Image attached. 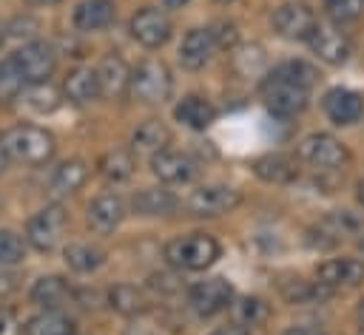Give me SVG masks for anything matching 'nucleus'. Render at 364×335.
<instances>
[{
	"label": "nucleus",
	"instance_id": "f257e3e1",
	"mask_svg": "<svg viewBox=\"0 0 364 335\" xmlns=\"http://www.w3.org/2000/svg\"><path fill=\"white\" fill-rule=\"evenodd\" d=\"M316 77H318V71L304 60L279 62L273 71H267V77L262 82V97H264L267 111L279 119H290V116L301 114L310 102V88H313Z\"/></svg>",
	"mask_w": 364,
	"mask_h": 335
},
{
	"label": "nucleus",
	"instance_id": "f03ea898",
	"mask_svg": "<svg viewBox=\"0 0 364 335\" xmlns=\"http://www.w3.org/2000/svg\"><path fill=\"white\" fill-rule=\"evenodd\" d=\"M222 247L210 233H188L176 236L165 244V261L176 270H208L219 258Z\"/></svg>",
	"mask_w": 364,
	"mask_h": 335
},
{
	"label": "nucleus",
	"instance_id": "7ed1b4c3",
	"mask_svg": "<svg viewBox=\"0 0 364 335\" xmlns=\"http://www.w3.org/2000/svg\"><path fill=\"white\" fill-rule=\"evenodd\" d=\"M6 150H9V159H17L23 165H46L51 162L57 145H54V136L40 128V125H14L6 136Z\"/></svg>",
	"mask_w": 364,
	"mask_h": 335
},
{
	"label": "nucleus",
	"instance_id": "20e7f679",
	"mask_svg": "<svg viewBox=\"0 0 364 335\" xmlns=\"http://www.w3.org/2000/svg\"><path fill=\"white\" fill-rule=\"evenodd\" d=\"M173 91V77L171 68L162 60H142L131 71L128 82V97H134L142 105H162Z\"/></svg>",
	"mask_w": 364,
	"mask_h": 335
},
{
	"label": "nucleus",
	"instance_id": "39448f33",
	"mask_svg": "<svg viewBox=\"0 0 364 335\" xmlns=\"http://www.w3.org/2000/svg\"><path fill=\"white\" fill-rule=\"evenodd\" d=\"M299 159L313 165L316 170H344L350 162V150L338 136L316 131L299 142Z\"/></svg>",
	"mask_w": 364,
	"mask_h": 335
},
{
	"label": "nucleus",
	"instance_id": "423d86ee",
	"mask_svg": "<svg viewBox=\"0 0 364 335\" xmlns=\"http://www.w3.org/2000/svg\"><path fill=\"white\" fill-rule=\"evenodd\" d=\"M68 227V213L63 204H46L43 210H37L28 221H26V241L37 250V253H51L60 241L63 233Z\"/></svg>",
	"mask_w": 364,
	"mask_h": 335
},
{
	"label": "nucleus",
	"instance_id": "0eeeda50",
	"mask_svg": "<svg viewBox=\"0 0 364 335\" xmlns=\"http://www.w3.org/2000/svg\"><path fill=\"white\" fill-rule=\"evenodd\" d=\"M304 43L327 65H344L350 60V54H353L350 34L341 31V26H336V23H318L316 20V26H313V31H310V37Z\"/></svg>",
	"mask_w": 364,
	"mask_h": 335
},
{
	"label": "nucleus",
	"instance_id": "6e6552de",
	"mask_svg": "<svg viewBox=\"0 0 364 335\" xmlns=\"http://www.w3.org/2000/svg\"><path fill=\"white\" fill-rule=\"evenodd\" d=\"M239 204H242V190L230 185H202L185 199V207L193 216H222L236 210Z\"/></svg>",
	"mask_w": 364,
	"mask_h": 335
},
{
	"label": "nucleus",
	"instance_id": "1a4fd4ad",
	"mask_svg": "<svg viewBox=\"0 0 364 335\" xmlns=\"http://www.w3.org/2000/svg\"><path fill=\"white\" fill-rule=\"evenodd\" d=\"M321 111L333 125L350 128L364 116V94L347 85H333L321 97Z\"/></svg>",
	"mask_w": 364,
	"mask_h": 335
},
{
	"label": "nucleus",
	"instance_id": "9d476101",
	"mask_svg": "<svg viewBox=\"0 0 364 335\" xmlns=\"http://www.w3.org/2000/svg\"><path fill=\"white\" fill-rule=\"evenodd\" d=\"M11 60H14V65L20 68L26 85L48 82V77H51L54 68H57V54H54V48H51L48 43H40V40L26 43L23 48H17V51L11 54Z\"/></svg>",
	"mask_w": 364,
	"mask_h": 335
},
{
	"label": "nucleus",
	"instance_id": "9b49d317",
	"mask_svg": "<svg viewBox=\"0 0 364 335\" xmlns=\"http://www.w3.org/2000/svg\"><path fill=\"white\" fill-rule=\"evenodd\" d=\"M128 31H131V37H134L139 45H145V48H159V45H165V43L171 40L173 23H171V17H168L162 9L145 6V9H139V11L131 17Z\"/></svg>",
	"mask_w": 364,
	"mask_h": 335
},
{
	"label": "nucleus",
	"instance_id": "f8f14e48",
	"mask_svg": "<svg viewBox=\"0 0 364 335\" xmlns=\"http://www.w3.org/2000/svg\"><path fill=\"white\" fill-rule=\"evenodd\" d=\"M188 304H191L193 312L202 315V318L219 315L222 309H228V307L233 304V287H230L225 278H205V281H196V284L188 290Z\"/></svg>",
	"mask_w": 364,
	"mask_h": 335
},
{
	"label": "nucleus",
	"instance_id": "ddd939ff",
	"mask_svg": "<svg viewBox=\"0 0 364 335\" xmlns=\"http://www.w3.org/2000/svg\"><path fill=\"white\" fill-rule=\"evenodd\" d=\"M151 170L165 185H188L199 176V162L185 150L165 148L156 156H151Z\"/></svg>",
	"mask_w": 364,
	"mask_h": 335
},
{
	"label": "nucleus",
	"instance_id": "4468645a",
	"mask_svg": "<svg viewBox=\"0 0 364 335\" xmlns=\"http://www.w3.org/2000/svg\"><path fill=\"white\" fill-rule=\"evenodd\" d=\"M316 281L321 287H327L330 292L358 287V284H364V261L361 258H350V256L327 258V261H321L316 267Z\"/></svg>",
	"mask_w": 364,
	"mask_h": 335
},
{
	"label": "nucleus",
	"instance_id": "2eb2a0df",
	"mask_svg": "<svg viewBox=\"0 0 364 335\" xmlns=\"http://www.w3.org/2000/svg\"><path fill=\"white\" fill-rule=\"evenodd\" d=\"M313 26H316V17L304 3H282L273 11V28L284 40H307Z\"/></svg>",
	"mask_w": 364,
	"mask_h": 335
},
{
	"label": "nucleus",
	"instance_id": "dca6fc26",
	"mask_svg": "<svg viewBox=\"0 0 364 335\" xmlns=\"http://www.w3.org/2000/svg\"><path fill=\"white\" fill-rule=\"evenodd\" d=\"M216 51V40L210 28H191L185 31L182 43H179V62L188 71H199L208 65V60Z\"/></svg>",
	"mask_w": 364,
	"mask_h": 335
},
{
	"label": "nucleus",
	"instance_id": "f3484780",
	"mask_svg": "<svg viewBox=\"0 0 364 335\" xmlns=\"http://www.w3.org/2000/svg\"><path fill=\"white\" fill-rule=\"evenodd\" d=\"M97 79H100V97L119 99V97H128L131 68L119 54H105L102 62L97 65Z\"/></svg>",
	"mask_w": 364,
	"mask_h": 335
},
{
	"label": "nucleus",
	"instance_id": "a211bd4d",
	"mask_svg": "<svg viewBox=\"0 0 364 335\" xmlns=\"http://www.w3.org/2000/svg\"><path fill=\"white\" fill-rule=\"evenodd\" d=\"M173 119L191 131H208L216 122V108L210 99H205L199 94H188L173 105Z\"/></svg>",
	"mask_w": 364,
	"mask_h": 335
},
{
	"label": "nucleus",
	"instance_id": "6ab92c4d",
	"mask_svg": "<svg viewBox=\"0 0 364 335\" xmlns=\"http://www.w3.org/2000/svg\"><path fill=\"white\" fill-rule=\"evenodd\" d=\"M253 173L262 179V182H270V185H290L293 179H299V165H296V156L290 153H264L259 159H253Z\"/></svg>",
	"mask_w": 364,
	"mask_h": 335
},
{
	"label": "nucleus",
	"instance_id": "aec40b11",
	"mask_svg": "<svg viewBox=\"0 0 364 335\" xmlns=\"http://www.w3.org/2000/svg\"><path fill=\"white\" fill-rule=\"evenodd\" d=\"M117 3L114 0H80L74 6V28L77 31H102L114 23Z\"/></svg>",
	"mask_w": 364,
	"mask_h": 335
},
{
	"label": "nucleus",
	"instance_id": "412c9836",
	"mask_svg": "<svg viewBox=\"0 0 364 335\" xmlns=\"http://www.w3.org/2000/svg\"><path fill=\"white\" fill-rule=\"evenodd\" d=\"M125 219V202L117 193H102L88 204V224L97 233H111Z\"/></svg>",
	"mask_w": 364,
	"mask_h": 335
},
{
	"label": "nucleus",
	"instance_id": "4be33fe9",
	"mask_svg": "<svg viewBox=\"0 0 364 335\" xmlns=\"http://www.w3.org/2000/svg\"><path fill=\"white\" fill-rule=\"evenodd\" d=\"M63 94L68 102L74 105H88L100 97V79H97V68H88V65H80L74 68L65 82H63Z\"/></svg>",
	"mask_w": 364,
	"mask_h": 335
},
{
	"label": "nucleus",
	"instance_id": "5701e85b",
	"mask_svg": "<svg viewBox=\"0 0 364 335\" xmlns=\"http://www.w3.org/2000/svg\"><path fill=\"white\" fill-rule=\"evenodd\" d=\"M171 145V128L159 119H145L134 133H131V150L134 153H145V156H156L159 150H165Z\"/></svg>",
	"mask_w": 364,
	"mask_h": 335
},
{
	"label": "nucleus",
	"instance_id": "b1692460",
	"mask_svg": "<svg viewBox=\"0 0 364 335\" xmlns=\"http://www.w3.org/2000/svg\"><path fill=\"white\" fill-rule=\"evenodd\" d=\"M176 196L168 187H142L139 193H134L131 207L139 216H168L176 210Z\"/></svg>",
	"mask_w": 364,
	"mask_h": 335
},
{
	"label": "nucleus",
	"instance_id": "393cba45",
	"mask_svg": "<svg viewBox=\"0 0 364 335\" xmlns=\"http://www.w3.org/2000/svg\"><path fill=\"white\" fill-rule=\"evenodd\" d=\"M108 304H111V309H117L125 318H139V315L148 312V295L136 284H117V287H111Z\"/></svg>",
	"mask_w": 364,
	"mask_h": 335
},
{
	"label": "nucleus",
	"instance_id": "a878e982",
	"mask_svg": "<svg viewBox=\"0 0 364 335\" xmlns=\"http://www.w3.org/2000/svg\"><path fill=\"white\" fill-rule=\"evenodd\" d=\"M85 179H88V165L82 159H68V162H63L54 170V176H51V193L54 196H71V193H77L85 185Z\"/></svg>",
	"mask_w": 364,
	"mask_h": 335
},
{
	"label": "nucleus",
	"instance_id": "bb28decb",
	"mask_svg": "<svg viewBox=\"0 0 364 335\" xmlns=\"http://www.w3.org/2000/svg\"><path fill=\"white\" fill-rule=\"evenodd\" d=\"M68 295H71V287L60 275H43L31 287V301L40 304L43 309H57Z\"/></svg>",
	"mask_w": 364,
	"mask_h": 335
},
{
	"label": "nucleus",
	"instance_id": "cd10ccee",
	"mask_svg": "<svg viewBox=\"0 0 364 335\" xmlns=\"http://www.w3.org/2000/svg\"><path fill=\"white\" fill-rule=\"evenodd\" d=\"M26 335H77L74 321L60 309H43L26 324Z\"/></svg>",
	"mask_w": 364,
	"mask_h": 335
},
{
	"label": "nucleus",
	"instance_id": "c85d7f7f",
	"mask_svg": "<svg viewBox=\"0 0 364 335\" xmlns=\"http://www.w3.org/2000/svg\"><path fill=\"white\" fill-rule=\"evenodd\" d=\"M361 230V219L353 213V210H330L318 224H316V233L318 236H330V241L336 244L338 238H347L353 233Z\"/></svg>",
	"mask_w": 364,
	"mask_h": 335
},
{
	"label": "nucleus",
	"instance_id": "c756f323",
	"mask_svg": "<svg viewBox=\"0 0 364 335\" xmlns=\"http://www.w3.org/2000/svg\"><path fill=\"white\" fill-rule=\"evenodd\" d=\"M282 295L287 304H318V301H327L333 292L327 287H321L318 281H304V278H290V281H282Z\"/></svg>",
	"mask_w": 364,
	"mask_h": 335
},
{
	"label": "nucleus",
	"instance_id": "7c9ffc66",
	"mask_svg": "<svg viewBox=\"0 0 364 335\" xmlns=\"http://www.w3.org/2000/svg\"><path fill=\"white\" fill-rule=\"evenodd\" d=\"M230 62H233V71H236L239 77H259V74H264V68H267V57H264V48H262L259 43L236 45Z\"/></svg>",
	"mask_w": 364,
	"mask_h": 335
},
{
	"label": "nucleus",
	"instance_id": "2f4dec72",
	"mask_svg": "<svg viewBox=\"0 0 364 335\" xmlns=\"http://www.w3.org/2000/svg\"><path fill=\"white\" fill-rule=\"evenodd\" d=\"M97 168H100V176L105 182L119 185V182H128L134 176V156L128 150H108L100 156Z\"/></svg>",
	"mask_w": 364,
	"mask_h": 335
},
{
	"label": "nucleus",
	"instance_id": "473e14b6",
	"mask_svg": "<svg viewBox=\"0 0 364 335\" xmlns=\"http://www.w3.org/2000/svg\"><path fill=\"white\" fill-rule=\"evenodd\" d=\"M230 309H233V321L242 324V326H247V329L264 324L267 315H270L267 301L259 298V295H242V298H236V301L230 304Z\"/></svg>",
	"mask_w": 364,
	"mask_h": 335
},
{
	"label": "nucleus",
	"instance_id": "72a5a7b5",
	"mask_svg": "<svg viewBox=\"0 0 364 335\" xmlns=\"http://www.w3.org/2000/svg\"><path fill=\"white\" fill-rule=\"evenodd\" d=\"M63 256L74 273H94L105 264V250H100L94 244H68Z\"/></svg>",
	"mask_w": 364,
	"mask_h": 335
},
{
	"label": "nucleus",
	"instance_id": "f704fd0d",
	"mask_svg": "<svg viewBox=\"0 0 364 335\" xmlns=\"http://www.w3.org/2000/svg\"><path fill=\"white\" fill-rule=\"evenodd\" d=\"M23 99H26L28 108H34V111H40V114H51V111L60 105V94H57V88H51L48 82L26 85Z\"/></svg>",
	"mask_w": 364,
	"mask_h": 335
},
{
	"label": "nucleus",
	"instance_id": "c9c22d12",
	"mask_svg": "<svg viewBox=\"0 0 364 335\" xmlns=\"http://www.w3.org/2000/svg\"><path fill=\"white\" fill-rule=\"evenodd\" d=\"M23 91H26V79H23L20 68L14 65L11 57L3 60V62H0V105L17 99Z\"/></svg>",
	"mask_w": 364,
	"mask_h": 335
},
{
	"label": "nucleus",
	"instance_id": "e433bc0d",
	"mask_svg": "<svg viewBox=\"0 0 364 335\" xmlns=\"http://www.w3.org/2000/svg\"><path fill=\"white\" fill-rule=\"evenodd\" d=\"M324 14L336 26L355 23L364 14V0H324Z\"/></svg>",
	"mask_w": 364,
	"mask_h": 335
},
{
	"label": "nucleus",
	"instance_id": "4c0bfd02",
	"mask_svg": "<svg viewBox=\"0 0 364 335\" xmlns=\"http://www.w3.org/2000/svg\"><path fill=\"white\" fill-rule=\"evenodd\" d=\"M26 258V241L14 230H0V264L11 267Z\"/></svg>",
	"mask_w": 364,
	"mask_h": 335
},
{
	"label": "nucleus",
	"instance_id": "58836bf2",
	"mask_svg": "<svg viewBox=\"0 0 364 335\" xmlns=\"http://www.w3.org/2000/svg\"><path fill=\"white\" fill-rule=\"evenodd\" d=\"M125 335H168V329H165L162 324H156V321L139 315V318H134V324L125 329Z\"/></svg>",
	"mask_w": 364,
	"mask_h": 335
},
{
	"label": "nucleus",
	"instance_id": "ea45409f",
	"mask_svg": "<svg viewBox=\"0 0 364 335\" xmlns=\"http://www.w3.org/2000/svg\"><path fill=\"white\" fill-rule=\"evenodd\" d=\"M213 31V40H216V48H236V26L233 23H219L210 28Z\"/></svg>",
	"mask_w": 364,
	"mask_h": 335
},
{
	"label": "nucleus",
	"instance_id": "a19ab883",
	"mask_svg": "<svg viewBox=\"0 0 364 335\" xmlns=\"http://www.w3.org/2000/svg\"><path fill=\"white\" fill-rule=\"evenodd\" d=\"M20 332H23L20 318L9 307H0V335H20Z\"/></svg>",
	"mask_w": 364,
	"mask_h": 335
},
{
	"label": "nucleus",
	"instance_id": "79ce46f5",
	"mask_svg": "<svg viewBox=\"0 0 364 335\" xmlns=\"http://www.w3.org/2000/svg\"><path fill=\"white\" fill-rule=\"evenodd\" d=\"M282 335H327V332L318 326H310V324H296V326H287Z\"/></svg>",
	"mask_w": 364,
	"mask_h": 335
},
{
	"label": "nucleus",
	"instance_id": "37998d69",
	"mask_svg": "<svg viewBox=\"0 0 364 335\" xmlns=\"http://www.w3.org/2000/svg\"><path fill=\"white\" fill-rule=\"evenodd\" d=\"M210 335H250V329L247 326H242V324H225V326H216Z\"/></svg>",
	"mask_w": 364,
	"mask_h": 335
},
{
	"label": "nucleus",
	"instance_id": "c03bdc74",
	"mask_svg": "<svg viewBox=\"0 0 364 335\" xmlns=\"http://www.w3.org/2000/svg\"><path fill=\"white\" fill-rule=\"evenodd\" d=\"M9 168V150H6V142H3V136H0V173Z\"/></svg>",
	"mask_w": 364,
	"mask_h": 335
},
{
	"label": "nucleus",
	"instance_id": "a18cd8bd",
	"mask_svg": "<svg viewBox=\"0 0 364 335\" xmlns=\"http://www.w3.org/2000/svg\"><path fill=\"white\" fill-rule=\"evenodd\" d=\"M165 3V9H182V6H188L191 0H162Z\"/></svg>",
	"mask_w": 364,
	"mask_h": 335
},
{
	"label": "nucleus",
	"instance_id": "49530a36",
	"mask_svg": "<svg viewBox=\"0 0 364 335\" xmlns=\"http://www.w3.org/2000/svg\"><path fill=\"white\" fill-rule=\"evenodd\" d=\"M28 3H31V6H46V9H48V6H57V3H63V0H28Z\"/></svg>",
	"mask_w": 364,
	"mask_h": 335
},
{
	"label": "nucleus",
	"instance_id": "de8ad7c7",
	"mask_svg": "<svg viewBox=\"0 0 364 335\" xmlns=\"http://www.w3.org/2000/svg\"><path fill=\"white\" fill-rule=\"evenodd\" d=\"M355 312H358V321H361V324H364V298H361V301H358V309H355Z\"/></svg>",
	"mask_w": 364,
	"mask_h": 335
},
{
	"label": "nucleus",
	"instance_id": "09e8293b",
	"mask_svg": "<svg viewBox=\"0 0 364 335\" xmlns=\"http://www.w3.org/2000/svg\"><path fill=\"white\" fill-rule=\"evenodd\" d=\"M358 202H361V207H364V182H358Z\"/></svg>",
	"mask_w": 364,
	"mask_h": 335
},
{
	"label": "nucleus",
	"instance_id": "8fccbe9b",
	"mask_svg": "<svg viewBox=\"0 0 364 335\" xmlns=\"http://www.w3.org/2000/svg\"><path fill=\"white\" fill-rule=\"evenodd\" d=\"M358 247H361V253H364V238H361V241H358Z\"/></svg>",
	"mask_w": 364,
	"mask_h": 335
},
{
	"label": "nucleus",
	"instance_id": "3c124183",
	"mask_svg": "<svg viewBox=\"0 0 364 335\" xmlns=\"http://www.w3.org/2000/svg\"><path fill=\"white\" fill-rule=\"evenodd\" d=\"M216 3H233V0H216Z\"/></svg>",
	"mask_w": 364,
	"mask_h": 335
},
{
	"label": "nucleus",
	"instance_id": "603ef678",
	"mask_svg": "<svg viewBox=\"0 0 364 335\" xmlns=\"http://www.w3.org/2000/svg\"><path fill=\"white\" fill-rule=\"evenodd\" d=\"M0 43H3V34H0Z\"/></svg>",
	"mask_w": 364,
	"mask_h": 335
}]
</instances>
